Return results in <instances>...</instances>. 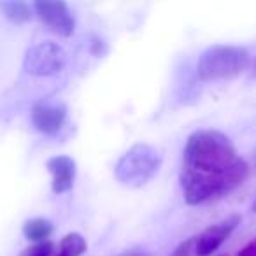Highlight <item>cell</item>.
Returning <instances> with one entry per match:
<instances>
[{
  "label": "cell",
  "mask_w": 256,
  "mask_h": 256,
  "mask_svg": "<svg viewBox=\"0 0 256 256\" xmlns=\"http://www.w3.org/2000/svg\"><path fill=\"white\" fill-rule=\"evenodd\" d=\"M120 256H144V254L139 251H130V252H123V254H120Z\"/></svg>",
  "instance_id": "9a60e30c"
},
{
  "label": "cell",
  "mask_w": 256,
  "mask_h": 256,
  "mask_svg": "<svg viewBox=\"0 0 256 256\" xmlns=\"http://www.w3.org/2000/svg\"><path fill=\"white\" fill-rule=\"evenodd\" d=\"M252 210H254V212H256V202L252 204Z\"/></svg>",
  "instance_id": "e0dca14e"
},
{
  "label": "cell",
  "mask_w": 256,
  "mask_h": 256,
  "mask_svg": "<svg viewBox=\"0 0 256 256\" xmlns=\"http://www.w3.org/2000/svg\"><path fill=\"white\" fill-rule=\"evenodd\" d=\"M48 170H50L51 178V188L56 195L67 193L68 190H72L76 179V162L67 154H58L48 160L46 164Z\"/></svg>",
  "instance_id": "ba28073f"
},
{
  "label": "cell",
  "mask_w": 256,
  "mask_h": 256,
  "mask_svg": "<svg viewBox=\"0 0 256 256\" xmlns=\"http://www.w3.org/2000/svg\"><path fill=\"white\" fill-rule=\"evenodd\" d=\"M249 65H251V56L248 50L240 46L214 44L200 54L196 74L206 82L228 81L248 70Z\"/></svg>",
  "instance_id": "7a4b0ae2"
},
{
  "label": "cell",
  "mask_w": 256,
  "mask_h": 256,
  "mask_svg": "<svg viewBox=\"0 0 256 256\" xmlns=\"http://www.w3.org/2000/svg\"><path fill=\"white\" fill-rule=\"evenodd\" d=\"M248 172V164L224 134L198 130L186 140L179 181L190 206L226 196L246 181Z\"/></svg>",
  "instance_id": "6da1fadb"
},
{
  "label": "cell",
  "mask_w": 256,
  "mask_h": 256,
  "mask_svg": "<svg viewBox=\"0 0 256 256\" xmlns=\"http://www.w3.org/2000/svg\"><path fill=\"white\" fill-rule=\"evenodd\" d=\"M53 252V242H42V244H32L23 249L18 256H51Z\"/></svg>",
  "instance_id": "7c38bea8"
},
{
  "label": "cell",
  "mask_w": 256,
  "mask_h": 256,
  "mask_svg": "<svg viewBox=\"0 0 256 256\" xmlns=\"http://www.w3.org/2000/svg\"><path fill=\"white\" fill-rule=\"evenodd\" d=\"M170 256H196V235L182 240L181 244L172 251Z\"/></svg>",
  "instance_id": "4fadbf2b"
},
{
  "label": "cell",
  "mask_w": 256,
  "mask_h": 256,
  "mask_svg": "<svg viewBox=\"0 0 256 256\" xmlns=\"http://www.w3.org/2000/svg\"><path fill=\"white\" fill-rule=\"evenodd\" d=\"M251 78H254V79H256V60H254V64H252V72H251Z\"/></svg>",
  "instance_id": "2e32d148"
},
{
  "label": "cell",
  "mask_w": 256,
  "mask_h": 256,
  "mask_svg": "<svg viewBox=\"0 0 256 256\" xmlns=\"http://www.w3.org/2000/svg\"><path fill=\"white\" fill-rule=\"evenodd\" d=\"M32 6L37 18L53 34L60 37H70L74 34V16H72V11L65 2H62V0H58V2L39 0V2H34Z\"/></svg>",
  "instance_id": "5b68a950"
},
{
  "label": "cell",
  "mask_w": 256,
  "mask_h": 256,
  "mask_svg": "<svg viewBox=\"0 0 256 256\" xmlns=\"http://www.w3.org/2000/svg\"><path fill=\"white\" fill-rule=\"evenodd\" d=\"M2 11H4L6 18L11 23L22 25L32 20L34 16V6L26 4V2H20V0H9V2H2L0 4Z\"/></svg>",
  "instance_id": "30bf717a"
},
{
  "label": "cell",
  "mask_w": 256,
  "mask_h": 256,
  "mask_svg": "<svg viewBox=\"0 0 256 256\" xmlns=\"http://www.w3.org/2000/svg\"><path fill=\"white\" fill-rule=\"evenodd\" d=\"M86 248H88L86 238L78 232H72L60 240L56 256H81L82 252H86Z\"/></svg>",
  "instance_id": "8fae6325"
},
{
  "label": "cell",
  "mask_w": 256,
  "mask_h": 256,
  "mask_svg": "<svg viewBox=\"0 0 256 256\" xmlns=\"http://www.w3.org/2000/svg\"><path fill=\"white\" fill-rule=\"evenodd\" d=\"M67 64V53L56 42H39L28 48L23 58V68L26 74L37 78H48L64 70Z\"/></svg>",
  "instance_id": "277c9868"
},
{
  "label": "cell",
  "mask_w": 256,
  "mask_h": 256,
  "mask_svg": "<svg viewBox=\"0 0 256 256\" xmlns=\"http://www.w3.org/2000/svg\"><path fill=\"white\" fill-rule=\"evenodd\" d=\"M53 234V223L46 218H32L23 224V235L34 244H42Z\"/></svg>",
  "instance_id": "9c48e42d"
},
{
  "label": "cell",
  "mask_w": 256,
  "mask_h": 256,
  "mask_svg": "<svg viewBox=\"0 0 256 256\" xmlns=\"http://www.w3.org/2000/svg\"><path fill=\"white\" fill-rule=\"evenodd\" d=\"M238 224H240V216L234 214L206 228L202 234L196 235V256H210L216 252L218 248L230 237Z\"/></svg>",
  "instance_id": "8992f818"
},
{
  "label": "cell",
  "mask_w": 256,
  "mask_h": 256,
  "mask_svg": "<svg viewBox=\"0 0 256 256\" xmlns=\"http://www.w3.org/2000/svg\"><path fill=\"white\" fill-rule=\"evenodd\" d=\"M30 118H32V124L37 132L53 137L64 126L65 118H67V107L62 102H39L34 106Z\"/></svg>",
  "instance_id": "52a82bcc"
},
{
  "label": "cell",
  "mask_w": 256,
  "mask_h": 256,
  "mask_svg": "<svg viewBox=\"0 0 256 256\" xmlns=\"http://www.w3.org/2000/svg\"><path fill=\"white\" fill-rule=\"evenodd\" d=\"M162 165V153L151 144H136L118 160L114 178L126 188H142L156 176Z\"/></svg>",
  "instance_id": "3957f363"
},
{
  "label": "cell",
  "mask_w": 256,
  "mask_h": 256,
  "mask_svg": "<svg viewBox=\"0 0 256 256\" xmlns=\"http://www.w3.org/2000/svg\"><path fill=\"white\" fill-rule=\"evenodd\" d=\"M238 256H256V238L252 242H249V244L242 249Z\"/></svg>",
  "instance_id": "5bb4252c"
}]
</instances>
